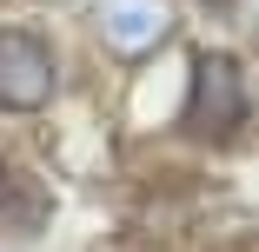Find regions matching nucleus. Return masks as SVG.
<instances>
[{
	"instance_id": "f257e3e1",
	"label": "nucleus",
	"mask_w": 259,
	"mask_h": 252,
	"mask_svg": "<svg viewBox=\"0 0 259 252\" xmlns=\"http://www.w3.org/2000/svg\"><path fill=\"white\" fill-rule=\"evenodd\" d=\"M246 120V67L220 46H206L193 60V93H186V133L199 139H226Z\"/></svg>"
},
{
	"instance_id": "f03ea898",
	"label": "nucleus",
	"mask_w": 259,
	"mask_h": 252,
	"mask_svg": "<svg viewBox=\"0 0 259 252\" xmlns=\"http://www.w3.org/2000/svg\"><path fill=\"white\" fill-rule=\"evenodd\" d=\"M93 33L113 60H153L173 40V0H93Z\"/></svg>"
},
{
	"instance_id": "7ed1b4c3",
	"label": "nucleus",
	"mask_w": 259,
	"mask_h": 252,
	"mask_svg": "<svg viewBox=\"0 0 259 252\" xmlns=\"http://www.w3.org/2000/svg\"><path fill=\"white\" fill-rule=\"evenodd\" d=\"M54 99V54L27 27H0V113H33Z\"/></svg>"
},
{
	"instance_id": "20e7f679",
	"label": "nucleus",
	"mask_w": 259,
	"mask_h": 252,
	"mask_svg": "<svg viewBox=\"0 0 259 252\" xmlns=\"http://www.w3.org/2000/svg\"><path fill=\"white\" fill-rule=\"evenodd\" d=\"M14 199V173H7V160H0V206Z\"/></svg>"
},
{
	"instance_id": "39448f33",
	"label": "nucleus",
	"mask_w": 259,
	"mask_h": 252,
	"mask_svg": "<svg viewBox=\"0 0 259 252\" xmlns=\"http://www.w3.org/2000/svg\"><path fill=\"white\" fill-rule=\"evenodd\" d=\"M0 252H14V245H7V239H0Z\"/></svg>"
}]
</instances>
